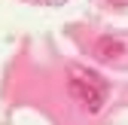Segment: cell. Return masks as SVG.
I'll list each match as a JSON object with an SVG mask.
<instances>
[{
    "label": "cell",
    "instance_id": "6da1fadb",
    "mask_svg": "<svg viewBox=\"0 0 128 125\" xmlns=\"http://www.w3.org/2000/svg\"><path fill=\"white\" fill-rule=\"evenodd\" d=\"M67 95H70L79 107H86L88 113H101L104 104H107L110 88H107V82L101 80L98 73H88V70L73 67V76L67 80Z\"/></svg>",
    "mask_w": 128,
    "mask_h": 125
},
{
    "label": "cell",
    "instance_id": "7a4b0ae2",
    "mask_svg": "<svg viewBox=\"0 0 128 125\" xmlns=\"http://www.w3.org/2000/svg\"><path fill=\"white\" fill-rule=\"evenodd\" d=\"M116 55H122V43H119V40H110V37H104V40L98 43V58L110 61V58H116Z\"/></svg>",
    "mask_w": 128,
    "mask_h": 125
}]
</instances>
